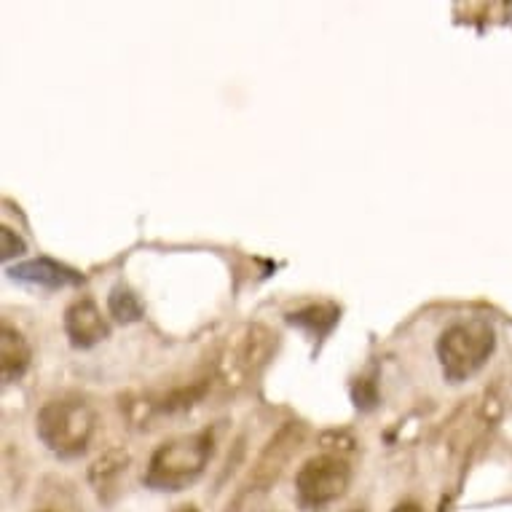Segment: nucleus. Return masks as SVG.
Wrapping results in <instances>:
<instances>
[{
	"label": "nucleus",
	"instance_id": "nucleus-1",
	"mask_svg": "<svg viewBox=\"0 0 512 512\" xmlns=\"http://www.w3.org/2000/svg\"><path fill=\"white\" fill-rule=\"evenodd\" d=\"M212 454H215L212 429L172 437L153 451L145 470V483L156 491H183L202 478Z\"/></svg>",
	"mask_w": 512,
	"mask_h": 512
},
{
	"label": "nucleus",
	"instance_id": "nucleus-2",
	"mask_svg": "<svg viewBox=\"0 0 512 512\" xmlns=\"http://www.w3.org/2000/svg\"><path fill=\"white\" fill-rule=\"evenodd\" d=\"M97 429V413L84 397H57L38 411L35 432L59 459H76L89 448Z\"/></svg>",
	"mask_w": 512,
	"mask_h": 512
},
{
	"label": "nucleus",
	"instance_id": "nucleus-3",
	"mask_svg": "<svg viewBox=\"0 0 512 512\" xmlns=\"http://www.w3.org/2000/svg\"><path fill=\"white\" fill-rule=\"evenodd\" d=\"M277 349V336L263 325H247L220 346L215 365H212L210 384H220L226 389H239L250 378L261 373V368L271 360Z\"/></svg>",
	"mask_w": 512,
	"mask_h": 512
},
{
	"label": "nucleus",
	"instance_id": "nucleus-4",
	"mask_svg": "<svg viewBox=\"0 0 512 512\" xmlns=\"http://www.w3.org/2000/svg\"><path fill=\"white\" fill-rule=\"evenodd\" d=\"M496 346L494 328L486 319H464L443 330L437 341V357L448 381L462 384L488 362Z\"/></svg>",
	"mask_w": 512,
	"mask_h": 512
},
{
	"label": "nucleus",
	"instance_id": "nucleus-5",
	"mask_svg": "<svg viewBox=\"0 0 512 512\" xmlns=\"http://www.w3.org/2000/svg\"><path fill=\"white\" fill-rule=\"evenodd\" d=\"M352 483V467L344 456L317 454L303 462L295 475V494L306 510H322L338 502Z\"/></svg>",
	"mask_w": 512,
	"mask_h": 512
},
{
	"label": "nucleus",
	"instance_id": "nucleus-6",
	"mask_svg": "<svg viewBox=\"0 0 512 512\" xmlns=\"http://www.w3.org/2000/svg\"><path fill=\"white\" fill-rule=\"evenodd\" d=\"M301 443H303V424H295V421L285 424V427L279 429L277 435L271 437L269 443H266V448H263L261 459H258L255 470H252V483L261 488L271 486V483L282 475L285 464L293 459L295 451L301 448Z\"/></svg>",
	"mask_w": 512,
	"mask_h": 512
},
{
	"label": "nucleus",
	"instance_id": "nucleus-7",
	"mask_svg": "<svg viewBox=\"0 0 512 512\" xmlns=\"http://www.w3.org/2000/svg\"><path fill=\"white\" fill-rule=\"evenodd\" d=\"M65 333L76 349H92L108 338L110 328L102 317L100 306L92 298H81V301L70 303L65 311Z\"/></svg>",
	"mask_w": 512,
	"mask_h": 512
},
{
	"label": "nucleus",
	"instance_id": "nucleus-8",
	"mask_svg": "<svg viewBox=\"0 0 512 512\" xmlns=\"http://www.w3.org/2000/svg\"><path fill=\"white\" fill-rule=\"evenodd\" d=\"M9 274L17 282L41 287V290H62V287L78 285L81 282V274H76L68 266H59V263L49 261V258H35V261L17 263L14 269H9Z\"/></svg>",
	"mask_w": 512,
	"mask_h": 512
},
{
	"label": "nucleus",
	"instance_id": "nucleus-9",
	"mask_svg": "<svg viewBox=\"0 0 512 512\" xmlns=\"http://www.w3.org/2000/svg\"><path fill=\"white\" fill-rule=\"evenodd\" d=\"M30 360H33V349L27 344V338L19 330L3 325L0 328V378H3V384H11L25 376Z\"/></svg>",
	"mask_w": 512,
	"mask_h": 512
},
{
	"label": "nucleus",
	"instance_id": "nucleus-10",
	"mask_svg": "<svg viewBox=\"0 0 512 512\" xmlns=\"http://www.w3.org/2000/svg\"><path fill=\"white\" fill-rule=\"evenodd\" d=\"M126 464H129L126 451H108V454L100 456V459L92 464L89 480H92L94 491L100 494V499H105V494H108L110 488H116L118 478L126 472Z\"/></svg>",
	"mask_w": 512,
	"mask_h": 512
},
{
	"label": "nucleus",
	"instance_id": "nucleus-11",
	"mask_svg": "<svg viewBox=\"0 0 512 512\" xmlns=\"http://www.w3.org/2000/svg\"><path fill=\"white\" fill-rule=\"evenodd\" d=\"M290 325H298V328L309 330L311 336H325L338 319L336 306H328V303H319V306H306V309L290 314Z\"/></svg>",
	"mask_w": 512,
	"mask_h": 512
},
{
	"label": "nucleus",
	"instance_id": "nucleus-12",
	"mask_svg": "<svg viewBox=\"0 0 512 512\" xmlns=\"http://www.w3.org/2000/svg\"><path fill=\"white\" fill-rule=\"evenodd\" d=\"M110 314L118 319V322H135L143 314V306L137 301V295L126 287H116L108 298Z\"/></svg>",
	"mask_w": 512,
	"mask_h": 512
},
{
	"label": "nucleus",
	"instance_id": "nucleus-13",
	"mask_svg": "<svg viewBox=\"0 0 512 512\" xmlns=\"http://www.w3.org/2000/svg\"><path fill=\"white\" fill-rule=\"evenodd\" d=\"M27 244L19 239L9 226L0 228V258L3 261H11V258H19V255H25Z\"/></svg>",
	"mask_w": 512,
	"mask_h": 512
},
{
	"label": "nucleus",
	"instance_id": "nucleus-14",
	"mask_svg": "<svg viewBox=\"0 0 512 512\" xmlns=\"http://www.w3.org/2000/svg\"><path fill=\"white\" fill-rule=\"evenodd\" d=\"M392 512H424V510H421L416 502H403V504H397Z\"/></svg>",
	"mask_w": 512,
	"mask_h": 512
},
{
	"label": "nucleus",
	"instance_id": "nucleus-15",
	"mask_svg": "<svg viewBox=\"0 0 512 512\" xmlns=\"http://www.w3.org/2000/svg\"><path fill=\"white\" fill-rule=\"evenodd\" d=\"M175 512H199V507H196V504H183V507H177Z\"/></svg>",
	"mask_w": 512,
	"mask_h": 512
},
{
	"label": "nucleus",
	"instance_id": "nucleus-16",
	"mask_svg": "<svg viewBox=\"0 0 512 512\" xmlns=\"http://www.w3.org/2000/svg\"><path fill=\"white\" fill-rule=\"evenodd\" d=\"M346 512H365L362 507H352V510H346Z\"/></svg>",
	"mask_w": 512,
	"mask_h": 512
}]
</instances>
